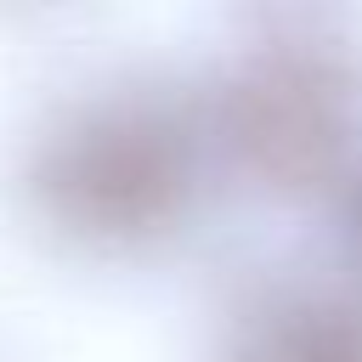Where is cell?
Wrapping results in <instances>:
<instances>
[{"label": "cell", "instance_id": "6da1fadb", "mask_svg": "<svg viewBox=\"0 0 362 362\" xmlns=\"http://www.w3.org/2000/svg\"><path fill=\"white\" fill-rule=\"evenodd\" d=\"M34 215L96 255L175 238L204 192L198 119L164 90H102L74 102L28 153Z\"/></svg>", "mask_w": 362, "mask_h": 362}, {"label": "cell", "instance_id": "3957f363", "mask_svg": "<svg viewBox=\"0 0 362 362\" xmlns=\"http://www.w3.org/2000/svg\"><path fill=\"white\" fill-rule=\"evenodd\" d=\"M215 362H362V288L317 277L255 283L226 311Z\"/></svg>", "mask_w": 362, "mask_h": 362}, {"label": "cell", "instance_id": "7a4b0ae2", "mask_svg": "<svg viewBox=\"0 0 362 362\" xmlns=\"http://www.w3.org/2000/svg\"><path fill=\"white\" fill-rule=\"evenodd\" d=\"M362 124V74L351 51L305 23L260 34L226 74L215 130L232 164L283 198L351 181Z\"/></svg>", "mask_w": 362, "mask_h": 362}, {"label": "cell", "instance_id": "277c9868", "mask_svg": "<svg viewBox=\"0 0 362 362\" xmlns=\"http://www.w3.org/2000/svg\"><path fill=\"white\" fill-rule=\"evenodd\" d=\"M339 226H345V255H351V266H356V283H362V170H351V181H345Z\"/></svg>", "mask_w": 362, "mask_h": 362}]
</instances>
